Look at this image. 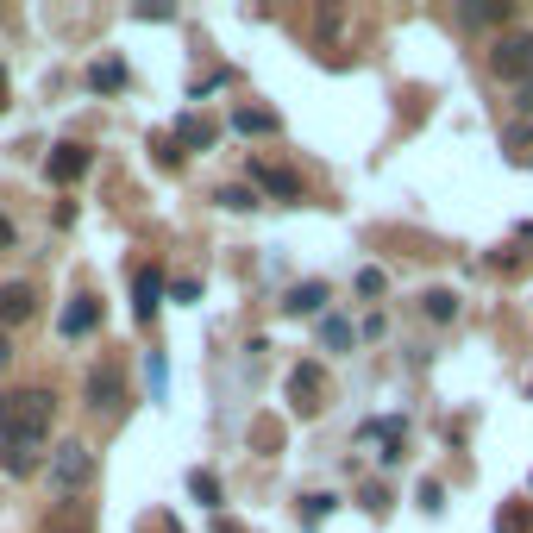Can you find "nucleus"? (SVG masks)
Returning a JSON list of instances; mask_svg holds the SVG:
<instances>
[{"mask_svg": "<svg viewBox=\"0 0 533 533\" xmlns=\"http://www.w3.org/2000/svg\"><path fill=\"white\" fill-rule=\"evenodd\" d=\"M51 421H57L51 389H7V396H0V471L7 477L38 471V452H44V439H51Z\"/></svg>", "mask_w": 533, "mask_h": 533, "instance_id": "nucleus-1", "label": "nucleus"}, {"mask_svg": "<svg viewBox=\"0 0 533 533\" xmlns=\"http://www.w3.org/2000/svg\"><path fill=\"white\" fill-rule=\"evenodd\" d=\"M88 477H95V452H88L82 439L57 446V458H51V490H57V496H76Z\"/></svg>", "mask_w": 533, "mask_h": 533, "instance_id": "nucleus-2", "label": "nucleus"}, {"mask_svg": "<svg viewBox=\"0 0 533 533\" xmlns=\"http://www.w3.org/2000/svg\"><path fill=\"white\" fill-rule=\"evenodd\" d=\"M490 69H496L502 82H533V32H508V38H496Z\"/></svg>", "mask_w": 533, "mask_h": 533, "instance_id": "nucleus-3", "label": "nucleus"}, {"mask_svg": "<svg viewBox=\"0 0 533 533\" xmlns=\"http://www.w3.org/2000/svg\"><path fill=\"white\" fill-rule=\"evenodd\" d=\"M289 408L295 414H320V408H327V370H320V364H295L289 370Z\"/></svg>", "mask_w": 533, "mask_h": 533, "instance_id": "nucleus-4", "label": "nucleus"}, {"mask_svg": "<svg viewBox=\"0 0 533 533\" xmlns=\"http://www.w3.org/2000/svg\"><path fill=\"white\" fill-rule=\"evenodd\" d=\"M44 176H51L57 189H69L76 176H88V145H76V138H69V145H51V157H44Z\"/></svg>", "mask_w": 533, "mask_h": 533, "instance_id": "nucleus-5", "label": "nucleus"}, {"mask_svg": "<svg viewBox=\"0 0 533 533\" xmlns=\"http://www.w3.org/2000/svg\"><path fill=\"white\" fill-rule=\"evenodd\" d=\"M120 402H126L120 370H113V364H95V370H88V408H95V414H120Z\"/></svg>", "mask_w": 533, "mask_h": 533, "instance_id": "nucleus-6", "label": "nucleus"}, {"mask_svg": "<svg viewBox=\"0 0 533 533\" xmlns=\"http://www.w3.org/2000/svg\"><path fill=\"white\" fill-rule=\"evenodd\" d=\"M358 439H364V446H377V458H383V465H396V458H402V439H408V427H402V421H364V427H358Z\"/></svg>", "mask_w": 533, "mask_h": 533, "instance_id": "nucleus-7", "label": "nucleus"}, {"mask_svg": "<svg viewBox=\"0 0 533 533\" xmlns=\"http://www.w3.org/2000/svg\"><path fill=\"white\" fill-rule=\"evenodd\" d=\"M132 308H138V320H157V308H164V270L157 264L132 276Z\"/></svg>", "mask_w": 533, "mask_h": 533, "instance_id": "nucleus-8", "label": "nucleus"}, {"mask_svg": "<svg viewBox=\"0 0 533 533\" xmlns=\"http://www.w3.org/2000/svg\"><path fill=\"white\" fill-rule=\"evenodd\" d=\"M32 314H38L32 283H0V327H26Z\"/></svg>", "mask_w": 533, "mask_h": 533, "instance_id": "nucleus-9", "label": "nucleus"}, {"mask_svg": "<svg viewBox=\"0 0 533 533\" xmlns=\"http://www.w3.org/2000/svg\"><path fill=\"white\" fill-rule=\"evenodd\" d=\"M251 182H258V189H270L276 201H301V176L283 170V164H264V157H258V164H251Z\"/></svg>", "mask_w": 533, "mask_h": 533, "instance_id": "nucleus-10", "label": "nucleus"}, {"mask_svg": "<svg viewBox=\"0 0 533 533\" xmlns=\"http://www.w3.org/2000/svg\"><path fill=\"white\" fill-rule=\"evenodd\" d=\"M57 327H63V339L95 333V327H101V301H95V295H76V301L63 308V320H57Z\"/></svg>", "mask_w": 533, "mask_h": 533, "instance_id": "nucleus-11", "label": "nucleus"}, {"mask_svg": "<svg viewBox=\"0 0 533 533\" xmlns=\"http://www.w3.org/2000/svg\"><path fill=\"white\" fill-rule=\"evenodd\" d=\"M214 120H201V113H189V120H176V138H170V145H189V151H207V145H214Z\"/></svg>", "mask_w": 533, "mask_h": 533, "instance_id": "nucleus-12", "label": "nucleus"}, {"mask_svg": "<svg viewBox=\"0 0 533 533\" xmlns=\"http://www.w3.org/2000/svg\"><path fill=\"white\" fill-rule=\"evenodd\" d=\"M283 308L289 314H320V308H327V283H295Z\"/></svg>", "mask_w": 533, "mask_h": 533, "instance_id": "nucleus-13", "label": "nucleus"}, {"mask_svg": "<svg viewBox=\"0 0 533 533\" xmlns=\"http://www.w3.org/2000/svg\"><path fill=\"white\" fill-rule=\"evenodd\" d=\"M496 533H533V502H502L496 508Z\"/></svg>", "mask_w": 533, "mask_h": 533, "instance_id": "nucleus-14", "label": "nucleus"}, {"mask_svg": "<svg viewBox=\"0 0 533 533\" xmlns=\"http://www.w3.org/2000/svg\"><path fill=\"white\" fill-rule=\"evenodd\" d=\"M465 19H471V26H508L515 7H508V0H477V7H465Z\"/></svg>", "mask_w": 533, "mask_h": 533, "instance_id": "nucleus-15", "label": "nucleus"}, {"mask_svg": "<svg viewBox=\"0 0 533 533\" xmlns=\"http://www.w3.org/2000/svg\"><path fill=\"white\" fill-rule=\"evenodd\" d=\"M233 126H239L245 138H251V132L264 138V132H276V113H270V107H239V113H233Z\"/></svg>", "mask_w": 533, "mask_h": 533, "instance_id": "nucleus-16", "label": "nucleus"}, {"mask_svg": "<svg viewBox=\"0 0 533 533\" xmlns=\"http://www.w3.org/2000/svg\"><path fill=\"white\" fill-rule=\"evenodd\" d=\"M88 88H101V95H113V88H126V63H95V69H88Z\"/></svg>", "mask_w": 533, "mask_h": 533, "instance_id": "nucleus-17", "label": "nucleus"}, {"mask_svg": "<svg viewBox=\"0 0 533 533\" xmlns=\"http://www.w3.org/2000/svg\"><path fill=\"white\" fill-rule=\"evenodd\" d=\"M189 496H195L201 508H220V483H214V471H195V477H189Z\"/></svg>", "mask_w": 533, "mask_h": 533, "instance_id": "nucleus-18", "label": "nucleus"}, {"mask_svg": "<svg viewBox=\"0 0 533 533\" xmlns=\"http://www.w3.org/2000/svg\"><path fill=\"white\" fill-rule=\"evenodd\" d=\"M44 533H88V515H76V502H63L57 515H51V527Z\"/></svg>", "mask_w": 533, "mask_h": 533, "instance_id": "nucleus-19", "label": "nucleus"}, {"mask_svg": "<svg viewBox=\"0 0 533 533\" xmlns=\"http://www.w3.org/2000/svg\"><path fill=\"white\" fill-rule=\"evenodd\" d=\"M320 339H327L333 352H345V345H352V320H339V314H327V320H320Z\"/></svg>", "mask_w": 533, "mask_h": 533, "instance_id": "nucleus-20", "label": "nucleus"}, {"mask_svg": "<svg viewBox=\"0 0 533 533\" xmlns=\"http://www.w3.org/2000/svg\"><path fill=\"white\" fill-rule=\"evenodd\" d=\"M458 314V295L452 289H427V320H452Z\"/></svg>", "mask_w": 533, "mask_h": 533, "instance_id": "nucleus-21", "label": "nucleus"}, {"mask_svg": "<svg viewBox=\"0 0 533 533\" xmlns=\"http://www.w3.org/2000/svg\"><path fill=\"white\" fill-rule=\"evenodd\" d=\"M220 207H233V214H251V207H258V195H251V189H239V182H233V189H220Z\"/></svg>", "mask_w": 533, "mask_h": 533, "instance_id": "nucleus-22", "label": "nucleus"}, {"mask_svg": "<svg viewBox=\"0 0 533 533\" xmlns=\"http://www.w3.org/2000/svg\"><path fill=\"white\" fill-rule=\"evenodd\" d=\"M327 515H333V496H301V521H308V527L327 521Z\"/></svg>", "mask_w": 533, "mask_h": 533, "instance_id": "nucleus-23", "label": "nucleus"}, {"mask_svg": "<svg viewBox=\"0 0 533 533\" xmlns=\"http://www.w3.org/2000/svg\"><path fill=\"white\" fill-rule=\"evenodd\" d=\"M389 283H383V270H358V295H383Z\"/></svg>", "mask_w": 533, "mask_h": 533, "instance_id": "nucleus-24", "label": "nucleus"}, {"mask_svg": "<svg viewBox=\"0 0 533 533\" xmlns=\"http://www.w3.org/2000/svg\"><path fill=\"white\" fill-rule=\"evenodd\" d=\"M439 502H446V490H439V483L427 477V483H421V508H427V515H439Z\"/></svg>", "mask_w": 533, "mask_h": 533, "instance_id": "nucleus-25", "label": "nucleus"}, {"mask_svg": "<svg viewBox=\"0 0 533 533\" xmlns=\"http://www.w3.org/2000/svg\"><path fill=\"white\" fill-rule=\"evenodd\" d=\"M521 113H533V82H527V88H521Z\"/></svg>", "mask_w": 533, "mask_h": 533, "instance_id": "nucleus-26", "label": "nucleus"}, {"mask_svg": "<svg viewBox=\"0 0 533 533\" xmlns=\"http://www.w3.org/2000/svg\"><path fill=\"white\" fill-rule=\"evenodd\" d=\"M7 245H13V226H7V220H0V251H7Z\"/></svg>", "mask_w": 533, "mask_h": 533, "instance_id": "nucleus-27", "label": "nucleus"}, {"mask_svg": "<svg viewBox=\"0 0 533 533\" xmlns=\"http://www.w3.org/2000/svg\"><path fill=\"white\" fill-rule=\"evenodd\" d=\"M0 107H7V69H0Z\"/></svg>", "mask_w": 533, "mask_h": 533, "instance_id": "nucleus-28", "label": "nucleus"}, {"mask_svg": "<svg viewBox=\"0 0 533 533\" xmlns=\"http://www.w3.org/2000/svg\"><path fill=\"white\" fill-rule=\"evenodd\" d=\"M214 533H239V527H233V521H220V527H214Z\"/></svg>", "mask_w": 533, "mask_h": 533, "instance_id": "nucleus-29", "label": "nucleus"}, {"mask_svg": "<svg viewBox=\"0 0 533 533\" xmlns=\"http://www.w3.org/2000/svg\"><path fill=\"white\" fill-rule=\"evenodd\" d=\"M7 358H13V352H7V339H0V364H7Z\"/></svg>", "mask_w": 533, "mask_h": 533, "instance_id": "nucleus-30", "label": "nucleus"}]
</instances>
